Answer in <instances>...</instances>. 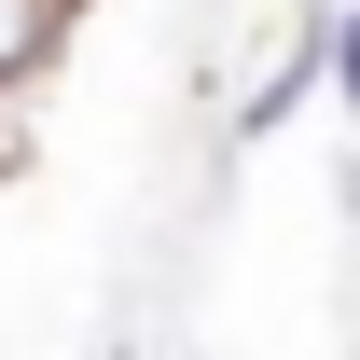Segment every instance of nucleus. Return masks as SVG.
<instances>
[{
    "instance_id": "obj_1",
    "label": "nucleus",
    "mask_w": 360,
    "mask_h": 360,
    "mask_svg": "<svg viewBox=\"0 0 360 360\" xmlns=\"http://www.w3.org/2000/svg\"><path fill=\"white\" fill-rule=\"evenodd\" d=\"M70 14H84V0H0V97H28L56 56H70Z\"/></svg>"
},
{
    "instance_id": "obj_2",
    "label": "nucleus",
    "mask_w": 360,
    "mask_h": 360,
    "mask_svg": "<svg viewBox=\"0 0 360 360\" xmlns=\"http://www.w3.org/2000/svg\"><path fill=\"white\" fill-rule=\"evenodd\" d=\"M319 84L347 97V125H360V0H333V14H319Z\"/></svg>"
},
{
    "instance_id": "obj_3",
    "label": "nucleus",
    "mask_w": 360,
    "mask_h": 360,
    "mask_svg": "<svg viewBox=\"0 0 360 360\" xmlns=\"http://www.w3.org/2000/svg\"><path fill=\"white\" fill-rule=\"evenodd\" d=\"M97 360H139V347H97Z\"/></svg>"
}]
</instances>
